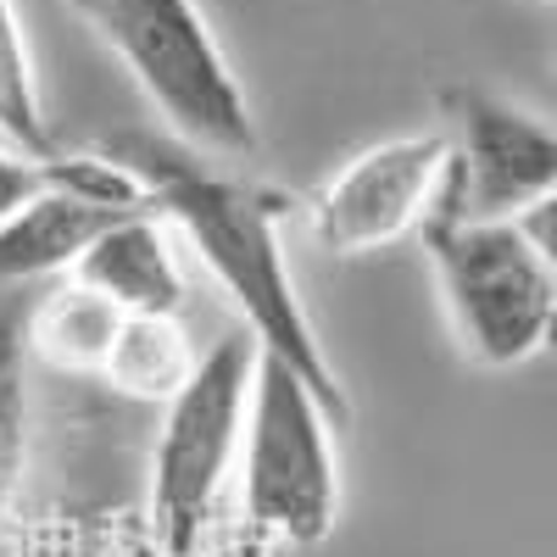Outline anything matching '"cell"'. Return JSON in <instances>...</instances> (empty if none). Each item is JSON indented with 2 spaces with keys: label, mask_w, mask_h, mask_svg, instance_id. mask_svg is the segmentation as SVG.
<instances>
[{
  "label": "cell",
  "mask_w": 557,
  "mask_h": 557,
  "mask_svg": "<svg viewBox=\"0 0 557 557\" xmlns=\"http://www.w3.org/2000/svg\"><path fill=\"white\" fill-rule=\"evenodd\" d=\"M107 157L123 162L139 178L151 212L190 240V251L212 273V285L240 307L251 346L273 362H285L318 396V407L330 412V424L346 430L351 424L346 380L335 374L330 351L312 330V318L296 296L285 240H278V218H285L290 201L273 184L228 178L207 168L196 151H184L178 139H157V134H123L107 146Z\"/></svg>",
  "instance_id": "obj_1"
},
{
  "label": "cell",
  "mask_w": 557,
  "mask_h": 557,
  "mask_svg": "<svg viewBox=\"0 0 557 557\" xmlns=\"http://www.w3.org/2000/svg\"><path fill=\"white\" fill-rule=\"evenodd\" d=\"M451 312L457 346L491 374L535 362L557 318V262H552V201L507 223H418Z\"/></svg>",
  "instance_id": "obj_2"
},
{
  "label": "cell",
  "mask_w": 557,
  "mask_h": 557,
  "mask_svg": "<svg viewBox=\"0 0 557 557\" xmlns=\"http://www.w3.org/2000/svg\"><path fill=\"white\" fill-rule=\"evenodd\" d=\"M101 45L146 89L184 151L246 157L257 151L251 101L228 67L196 0H67Z\"/></svg>",
  "instance_id": "obj_3"
},
{
  "label": "cell",
  "mask_w": 557,
  "mask_h": 557,
  "mask_svg": "<svg viewBox=\"0 0 557 557\" xmlns=\"http://www.w3.org/2000/svg\"><path fill=\"white\" fill-rule=\"evenodd\" d=\"M257 346L251 335H223L207 357H196L162 407V435L151 451V530L168 557H190L212 502L240 457L246 435V396H251Z\"/></svg>",
  "instance_id": "obj_4"
},
{
  "label": "cell",
  "mask_w": 557,
  "mask_h": 557,
  "mask_svg": "<svg viewBox=\"0 0 557 557\" xmlns=\"http://www.w3.org/2000/svg\"><path fill=\"white\" fill-rule=\"evenodd\" d=\"M330 412L285 362L257 351L246 396V519L290 546H318L341 519Z\"/></svg>",
  "instance_id": "obj_5"
},
{
  "label": "cell",
  "mask_w": 557,
  "mask_h": 557,
  "mask_svg": "<svg viewBox=\"0 0 557 557\" xmlns=\"http://www.w3.org/2000/svg\"><path fill=\"white\" fill-rule=\"evenodd\" d=\"M446 173L435 218L451 223H507L546 207L557 190V134L485 89L446 96Z\"/></svg>",
  "instance_id": "obj_6"
},
{
  "label": "cell",
  "mask_w": 557,
  "mask_h": 557,
  "mask_svg": "<svg viewBox=\"0 0 557 557\" xmlns=\"http://www.w3.org/2000/svg\"><path fill=\"white\" fill-rule=\"evenodd\" d=\"M446 173V134H396L357 151L335 178H323L307 201V228L323 251L362 257L380 251L435 212Z\"/></svg>",
  "instance_id": "obj_7"
},
{
  "label": "cell",
  "mask_w": 557,
  "mask_h": 557,
  "mask_svg": "<svg viewBox=\"0 0 557 557\" xmlns=\"http://www.w3.org/2000/svg\"><path fill=\"white\" fill-rule=\"evenodd\" d=\"M67 278L112 301L117 312L178 318L184 307V268L157 212H123L117 223H107L67 268Z\"/></svg>",
  "instance_id": "obj_8"
},
{
  "label": "cell",
  "mask_w": 557,
  "mask_h": 557,
  "mask_svg": "<svg viewBox=\"0 0 557 557\" xmlns=\"http://www.w3.org/2000/svg\"><path fill=\"white\" fill-rule=\"evenodd\" d=\"M117 218L123 212L78 201L67 190H45V196L23 201L12 218H0V296L67 273L84 257V246Z\"/></svg>",
  "instance_id": "obj_9"
},
{
  "label": "cell",
  "mask_w": 557,
  "mask_h": 557,
  "mask_svg": "<svg viewBox=\"0 0 557 557\" xmlns=\"http://www.w3.org/2000/svg\"><path fill=\"white\" fill-rule=\"evenodd\" d=\"M123 312L112 301H101L96 290L62 278L57 290H45L28 312H23V351H34L39 362L62 368V374H89L101 380V362L112 351Z\"/></svg>",
  "instance_id": "obj_10"
},
{
  "label": "cell",
  "mask_w": 557,
  "mask_h": 557,
  "mask_svg": "<svg viewBox=\"0 0 557 557\" xmlns=\"http://www.w3.org/2000/svg\"><path fill=\"white\" fill-rule=\"evenodd\" d=\"M196 368V346L184 335L178 318H146V312H123L112 351L101 362V380L134 401H168Z\"/></svg>",
  "instance_id": "obj_11"
},
{
  "label": "cell",
  "mask_w": 557,
  "mask_h": 557,
  "mask_svg": "<svg viewBox=\"0 0 557 557\" xmlns=\"http://www.w3.org/2000/svg\"><path fill=\"white\" fill-rule=\"evenodd\" d=\"M0 134L23 157H57L51 123H45V107H39L34 62H28V39H23L12 0H0Z\"/></svg>",
  "instance_id": "obj_12"
},
{
  "label": "cell",
  "mask_w": 557,
  "mask_h": 557,
  "mask_svg": "<svg viewBox=\"0 0 557 557\" xmlns=\"http://www.w3.org/2000/svg\"><path fill=\"white\" fill-rule=\"evenodd\" d=\"M23 312L0 296V524L12 513L23 480V441H28V396H23Z\"/></svg>",
  "instance_id": "obj_13"
},
{
  "label": "cell",
  "mask_w": 557,
  "mask_h": 557,
  "mask_svg": "<svg viewBox=\"0 0 557 557\" xmlns=\"http://www.w3.org/2000/svg\"><path fill=\"white\" fill-rule=\"evenodd\" d=\"M62 157V151H57ZM57 157H23V151H0V218H12L23 201L45 196V190H62V173Z\"/></svg>",
  "instance_id": "obj_14"
},
{
  "label": "cell",
  "mask_w": 557,
  "mask_h": 557,
  "mask_svg": "<svg viewBox=\"0 0 557 557\" xmlns=\"http://www.w3.org/2000/svg\"><path fill=\"white\" fill-rule=\"evenodd\" d=\"M123 557H168V552H162V546H157V541H134V546H128V552H123Z\"/></svg>",
  "instance_id": "obj_15"
}]
</instances>
